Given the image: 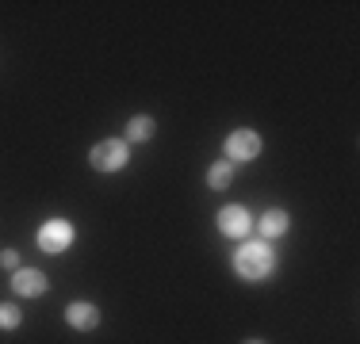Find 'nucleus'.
<instances>
[{
	"mask_svg": "<svg viewBox=\"0 0 360 344\" xmlns=\"http://www.w3.org/2000/svg\"><path fill=\"white\" fill-rule=\"evenodd\" d=\"M230 180H234V165H230V161H215V165L207 168V187L211 192H226Z\"/></svg>",
	"mask_w": 360,
	"mask_h": 344,
	"instance_id": "10",
	"label": "nucleus"
},
{
	"mask_svg": "<svg viewBox=\"0 0 360 344\" xmlns=\"http://www.w3.org/2000/svg\"><path fill=\"white\" fill-rule=\"evenodd\" d=\"M73 222L70 218H46L39 226V234H35V241H39V249L42 253H50V256H62L65 249L73 245Z\"/></svg>",
	"mask_w": 360,
	"mask_h": 344,
	"instance_id": "3",
	"label": "nucleus"
},
{
	"mask_svg": "<svg viewBox=\"0 0 360 344\" xmlns=\"http://www.w3.org/2000/svg\"><path fill=\"white\" fill-rule=\"evenodd\" d=\"M234 272H238V279H245V283H264L276 272V249L261 237L242 241V245L234 249Z\"/></svg>",
	"mask_w": 360,
	"mask_h": 344,
	"instance_id": "1",
	"label": "nucleus"
},
{
	"mask_svg": "<svg viewBox=\"0 0 360 344\" xmlns=\"http://www.w3.org/2000/svg\"><path fill=\"white\" fill-rule=\"evenodd\" d=\"M288 226H291V218H288V211H280V206H272V211H264L261 214V222H253V230L261 234V241H276V237H284L288 234Z\"/></svg>",
	"mask_w": 360,
	"mask_h": 344,
	"instance_id": "7",
	"label": "nucleus"
},
{
	"mask_svg": "<svg viewBox=\"0 0 360 344\" xmlns=\"http://www.w3.org/2000/svg\"><path fill=\"white\" fill-rule=\"evenodd\" d=\"M219 234L222 237H234V241H250L253 234V214H250V206H242V203H226L219 211Z\"/></svg>",
	"mask_w": 360,
	"mask_h": 344,
	"instance_id": "5",
	"label": "nucleus"
},
{
	"mask_svg": "<svg viewBox=\"0 0 360 344\" xmlns=\"http://www.w3.org/2000/svg\"><path fill=\"white\" fill-rule=\"evenodd\" d=\"M127 161H131V145L123 138H104V142H96L89 150V165L96 172H119L127 168Z\"/></svg>",
	"mask_w": 360,
	"mask_h": 344,
	"instance_id": "2",
	"label": "nucleus"
},
{
	"mask_svg": "<svg viewBox=\"0 0 360 344\" xmlns=\"http://www.w3.org/2000/svg\"><path fill=\"white\" fill-rule=\"evenodd\" d=\"M0 268L15 272V268H20V253H15V249H4V253H0Z\"/></svg>",
	"mask_w": 360,
	"mask_h": 344,
	"instance_id": "12",
	"label": "nucleus"
},
{
	"mask_svg": "<svg viewBox=\"0 0 360 344\" xmlns=\"http://www.w3.org/2000/svg\"><path fill=\"white\" fill-rule=\"evenodd\" d=\"M12 291L20 298H39V295H46V275L39 268H15L12 272Z\"/></svg>",
	"mask_w": 360,
	"mask_h": 344,
	"instance_id": "6",
	"label": "nucleus"
},
{
	"mask_svg": "<svg viewBox=\"0 0 360 344\" xmlns=\"http://www.w3.org/2000/svg\"><path fill=\"white\" fill-rule=\"evenodd\" d=\"M153 131H158L153 115H134L131 123H127V131H123V142H127V145H131V142H150Z\"/></svg>",
	"mask_w": 360,
	"mask_h": 344,
	"instance_id": "9",
	"label": "nucleus"
},
{
	"mask_svg": "<svg viewBox=\"0 0 360 344\" xmlns=\"http://www.w3.org/2000/svg\"><path fill=\"white\" fill-rule=\"evenodd\" d=\"M65 322H70L73 329H81V333H92L100 325V310L92 303H70L65 306Z\"/></svg>",
	"mask_w": 360,
	"mask_h": 344,
	"instance_id": "8",
	"label": "nucleus"
},
{
	"mask_svg": "<svg viewBox=\"0 0 360 344\" xmlns=\"http://www.w3.org/2000/svg\"><path fill=\"white\" fill-rule=\"evenodd\" d=\"M261 134L250 131V126H238V131L226 134V142H222V153H226L230 165H242V161H253L257 153H261Z\"/></svg>",
	"mask_w": 360,
	"mask_h": 344,
	"instance_id": "4",
	"label": "nucleus"
},
{
	"mask_svg": "<svg viewBox=\"0 0 360 344\" xmlns=\"http://www.w3.org/2000/svg\"><path fill=\"white\" fill-rule=\"evenodd\" d=\"M20 322H23L20 306H12V303H0V329H20Z\"/></svg>",
	"mask_w": 360,
	"mask_h": 344,
	"instance_id": "11",
	"label": "nucleus"
}]
</instances>
